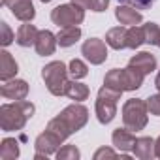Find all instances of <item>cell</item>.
Listing matches in <instances>:
<instances>
[{"mask_svg":"<svg viewBox=\"0 0 160 160\" xmlns=\"http://www.w3.org/2000/svg\"><path fill=\"white\" fill-rule=\"evenodd\" d=\"M136 139H138V138L134 136V132L128 130L126 126H124V128H115V130H113V136H111L113 145H115L119 151H124V152L134 149Z\"/></svg>","mask_w":160,"mask_h":160,"instance_id":"obj_12","label":"cell"},{"mask_svg":"<svg viewBox=\"0 0 160 160\" xmlns=\"http://www.w3.org/2000/svg\"><path fill=\"white\" fill-rule=\"evenodd\" d=\"M0 94H2L6 100H25L28 94V83L23 81V79H10V81H4L2 89H0Z\"/></svg>","mask_w":160,"mask_h":160,"instance_id":"obj_10","label":"cell"},{"mask_svg":"<svg viewBox=\"0 0 160 160\" xmlns=\"http://www.w3.org/2000/svg\"><path fill=\"white\" fill-rule=\"evenodd\" d=\"M154 87L160 91V70H158V73H156V79H154Z\"/></svg>","mask_w":160,"mask_h":160,"instance_id":"obj_35","label":"cell"},{"mask_svg":"<svg viewBox=\"0 0 160 160\" xmlns=\"http://www.w3.org/2000/svg\"><path fill=\"white\" fill-rule=\"evenodd\" d=\"M108 6H109V0H91V6H89V10H92V12L100 13V12H104Z\"/></svg>","mask_w":160,"mask_h":160,"instance_id":"obj_32","label":"cell"},{"mask_svg":"<svg viewBox=\"0 0 160 160\" xmlns=\"http://www.w3.org/2000/svg\"><path fill=\"white\" fill-rule=\"evenodd\" d=\"M126 28L124 27H115V28H109L108 34H106V43L113 49H124L126 47Z\"/></svg>","mask_w":160,"mask_h":160,"instance_id":"obj_20","label":"cell"},{"mask_svg":"<svg viewBox=\"0 0 160 160\" xmlns=\"http://www.w3.org/2000/svg\"><path fill=\"white\" fill-rule=\"evenodd\" d=\"M38 28L30 23H25L21 25V28L17 30V36H15V42L21 45V47H30L36 43V38H38Z\"/></svg>","mask_w":160,"mask_h":160,"instance_id":"obj_17","label":"cell"},{"mask_svg":"<svg viewBox=\"0 0 160 160\" xmlns=\"http://www.w3.org/2000/svg\"><path fill=\"white\" fill-rule=\"evenodd\" d=\"M147 122H149L147 102H143L139 98L126 100L122 106V124L132 132H139L147 126Z\"/></svg>","mask_w":160,"mask_h":160,"instance_id":"obj_4","label":"cell"},{"mask_svg":"<svg viewBox=\"0 0 160 160\" xmlns=\"http://www.w3.org/2000/svg\"><path fill=\"white\" fill-rule=\"evenodd\" d=\"M36 108L32 102L27 100H15L13 104H4L0 108V126L4 132L21 130L27 121L34 115Z\"/></svg>","mask_w":160,"mask_h":160,"instance_id":"obj_2","label":"cell"},{"mask_svg":"<svg viewBox=\"0 0 160 160\" xmlns=\"http://www.w3.org/2000/svg\"><path fill=\"white\" fill-rule=\"evenodd\" d=\"M79 156H81V152H79V149L75 145H64L62 149L57 151L58 160H77Z\"/></svg>","mask_w":160,"mask_h":160,"instance_id":"obj_27","label":"cell"},{"mask_svg":"<svg viewBox=\"0 0 160 160\" xmlns=\"http://www.w3.org/2000/svg\"><path fill=\"white\" fill-rule=\"evenodd\" d=\"M19 68H17V62L15 58L8 53V51H0V79L2 81H10L17 75Z\"/></svg>","mask_w":160,"mask_h":160,"instance_id":"obj_14","label":"cell"},{"mask_svg":"<svg viewBox=\"0 0 160 160\" xmlns=\"http://www.w3.org/2000/svg\"><path fill=\"white\" fill-rule=\"evenodd\" d=\"M66 96L73 102H83L89 98V87L85 83H79V81H70L66 87Z\"/></svg>","mask_w":160,"mask_h":160,"instance_id":"obj_22","label":"cell"},{"mask_svg":"<svg viewBox=\"0 0 160 160\" xmlns=\"http://www.w3.org/2000/svg\"><path fill=\"white\" fill-rule=\"evenodd\" d=\"M121 4H124V6H132V8H136V10H151L152 8V4L156 2V0H119Z\"/></svg>","mask_w":160,"mask_h":160,"instance_id":"obj_28","label":"cell"},{"mask_svg":"<svg viewBox=\"0 0 160 160\" xmlns=\"http://www.w3.org/2000/svg\"><path fill=\"white\" fill-rule=\"evenodd\" d=\"M89 121V109L81 104H72L68 108H64L55 119L49 121L47 130H51L53 134H57L62 141L66 138H70L73 132L81 130Z\"/></svg>","mask_w":160,"mask_h":160,"instance_id":"obj_1","label":"cell"},{"mask_svg":"<svg viewBox=\"0 0 160 160\" xmlns=\"http://www.w3.org/2000/svg\"><path fill=\"white\" fill-rule=\"evenodd\" d=\"M122 73H124V87H126V91H138L143 85L145 73H141L138 68L128 64L126 68H122Z\"/></svg>","mask_w":160,"mask_h":160,"instance_id":"obj_18","label":"cell"},{"mask_svg":"<svg viewBox=\"0 0 160 160\" xmlns=\"http://www.w3.org/2000/svg\"><path fill=\"white\" fill-rule=\"evenodd\" d=\"M132 151H134L136 158H139V160H151L152 156H156V154H154V139L149 138V136L138 138Z\"/></svg>","mask_w":160,"mask_h":160,"instance_id":"obj_16","label":"cell"},{"mask_svg":"<svg viewBox=\"0 0 160 160\" xmlns=\"http://www.w3.org/2000/svg\"><path fill=\"white\" fill-rule=\"evenodd\" d=\"M158 47H160V42H158Z\"/></svg>","mask_w":160,"mask_h":160,"instance_id":"obj_37","label":"cell"},{"mask_svg":"<svg viewBox=\"0 0 160 160\" xmlns=\"http://www.w3.org/2000/svg\"><path fill=\"white\" fill-rule=\"evenodd\" d=\"M68 68L62 60H53L42 68V77L53 96H66L68 87Z\"/></svg>","mask_w":160,"mask_h":160,"instance_id":"obj_3","label":"cell"},{"mask_svg":"<svg viewBox=\"0 0 160 160\" xmlns=\"http://www.w3.org/2000/svg\"><path fill=\"white\" fill-rule=\"evenodd\" d=\"M141 43H145V32H143V27H130L128 32H126V47L130 49H138Z\"/></svg>","mask_w":160,"mask_h":160,"instance_id":"obj_24","label":"cell"},{"mask_svg":"<svg viewBox=\"0 0 160 160\" xmlns=\"http://www.w3.org/2000/svg\"><path fill=\"white\" fill-rule=\"evenodd\" d=\"M104 85L109 87V89H113V91L124 92L126 87H124V73H122V70H119V68L109 70L106 73V77H104Z\"/></svg>","mask_w":160,"mask_h":160,"instance_id":"obj_21","label":"cell"},{"mask_svg":"<svg viewBox=\"0 0 160 160\" xmlns=\"http://www.w3.org/2000/svg\"><path fill=\"white\" fill-rule=\"evenodd\" d=\"M79 38H81V28H79L77 25H73V27H62L60 32L57 34V40H58L60 47H72Z\"/></svg>","mask_w":160,"mask_h":160,"instance_id":"obj_19","label":"cell"},{"mask_svg":"<svg viewBox=\"0 0 160 160\" xmlns=\"http://www.w3.org/2000/svg\"><path fill=\"white\" fill-rule=\"evenodd\" d=\"M57 43H58V40L51 30H40L38 38H36V43H34V49L40 57H47V55L55 53Z\"/></svg>","mask_w":160,"mask_h":160,"instance_id":"obj_11","label":"cell"},{"mask_svg":"<svg viewBox=\"0 0 160 160\" xmlns=\"http://www.w3.org/2000/svg\"><path fill=\"white\" fill-rule=\"evenodd\" d=\"M19 156V143L13 138H4L0 143V158L2 160H15Z\"/></svg>","mask_w":160,"mask_h":160,"instance_id":"obj_23","label":"cell"},{"mask_svg":"<svg viewBox=\"0 0 160 160\" xmlns=\"http://www.w3.org/2000/svg\"><path fill=\"white\" fill-rule=\"evenodd\" d=\"M147 108H149V113L151 115H156V117L160 115V92L147 98Z\"/></svg>","mask_w":160,"mask_h":160,"instance_id":"obj_30","label":"cell"},{"mask_svg":"<svg viewBox=\"0 0 160 160\" xmlns=\"http://www.w3.org/2000/svg\"><path fill=\"white\" fill-rule=\"evenodd\" d=\"M73 4H77V6H81V8H85V10H89V6H91V0H72Z\"/></svg>","mask_w":160,"mask_h":160,"instance_id":"obj_33","label":"cell"},{"mask_svg":"<svg viewBox=\"0 0 160 160\" xmlns=\"http://www.w3.org/2000/svg\"><path fill=\"white\" fill-rule=\"evenodd\" d=\"M42 2H43V4H45V2H51V0H42Z\"/></svg>","mask_w":160,"mask_h":160,"instance_id":"obj_36","label":"cell"},{"mask_svg":"<svg viewBox=\"0 0 160 160\" xmlns=\"http://www.w3.org/2000/svg\"><path fill=\"white\" fill-rule=\"evenodd\" d=\"M2 2H4L6 8L12 10L13 17H17L23 23H30L34 19V15H36L32 0H2Z\"/></svg>","mask_w":160,"mask_h":160,"instance_id":"obj_9","label":"cell"},{"mask_svg":"<svg viewBox=\"0 0 160 160\" xmlns=\"http://www.w3.org/2000/svg\"><path fill=\"white\" fill-rule=\"evenodd\" d=\"M128 64L134 66V68H138V70H139L141 73H145V75L156 70V58H154V55H151L149 51H141V53L134 55Z\"/></svg>","mask_w":160,"mask_h":160,"instance_id":"obj_13","label":"cell"},{"mask_svg":"<svg viewBox=\"0 0 160 160\" xmlns=\"http://www.w3.org/2000/svg\"><path fill=\"white\" fill-rule=\"evenodd\" d=\"M81 55H85V58L91 64L98 66V64L106 62V58H108V47H106V43L100 38H89L81 45Z\"/></svg>","mask_w":160,"mask_h":160,"instance_id":"obj_7","label":"cell"},{"mask_svg":"<svg viewBox=\"0 0 160 160\" xmlns=\"http://www.w3.org/2000/svg\"><path fill=\"white\" fill-rule=\"evenodd\" d=\"M122 92L119 91H113L109 87H102L98 91V96H96V117L102 124H109L115 115H117V100L121 98Z\"/></svg>","mask_w":160,"mask_h":160,"instance_id":"obj_5","label":"cell"},{"mask_svg":"<svg viewBox=\"0 0 160 160\" xmlns=\"http://www.w3.org/2000/svg\"><path fill=\"white\" fill-rule=\"evenodd\" d=\"M143 32H145V43L158 45V42H160V27L156 23H145Z\"/></svg>","mask_w":160,"mask_h":160,"instance_id":"obj_25","label":"cell"},{"mask_svg":"<svg viewBox=\"0 0 160 160\" xmlns=\"http://www.w3.org/2000/svg\"><path fill=\"white\" fill-rule=\"evenodd\" d=\"M85 19V8L77 4H60L51 12V21L58 27H73L81 25Z\"/></svg>","mask_w":160,"mask_h":160,"instance_id":"obj_6","label":"cell"},{"mask_svg":"<svg viewBox=\"0 0 160 160\" xmlns=\"http://www.w3.org/2000/svg\"><path fill=\"white\" fill-rule=\"evenodd\" d=\"M115 17H117V21L121 23V25H130V27H134V25H139L141 21H143V17H141V13L136 10V8H132V6H119L117 10H115Z\"/></svg>","mask_w":160,"mask_h":160,"instance_id":"obj_15","label":"cell"},{"mask_svg":"<svg viewBox=\"0 0 160 160\" xmlns=\"http://www.w3.org/2000/svg\"><path fill=\"white\" fill-rule=\"evenodd\" d=\"M0 30H2V38H0V42H2V45H4V47H8V45L15 40V36H13V32L10 30V27H8V23H6V21L0 23Z\"/></svg>","mask_w":160,"mask_h":160,"instance_id":"obj_29","label":"cell"},{"mask_svg":"<svg viewBox=\"0 0 160 160\" xmlns=\"http://www.w3.org/2000/svg\"><path fill=\"white\" fill-rule=\"evenodd\" d=\"M68 70H70V75H72L73 79H83V77H87V73H89L87 64H85L83 60H79V58H73V60L70 62Z\"/></svg>","mask_w":160,"mask_h":160,"instance_id":"obj_26","label":"cell"},{"mask_svg":"<svg viewBox=\"0 0 160 160\" xmlns=\"http://www.w3.org/2000/svg\"><path fill=\"white\" fill-rule=\"evenodd\" d=\"M60 143H62V139H60L57 134H53L51 130L45 128V132H42V134L36 138V141H34V149H36V152L49 156V154H57Z\"/></svg>","mask_w":160,"mask_h":160,"instance_id":"obj_8","label":"cell"},{"mask_svg":"<svg viewBox=\"0 0 160 160\" xmlns=\"http://www.w3.org/2000/svg\"><path fill=\"white\" fill-rule=\"evenodd\" d=\"M119 154L115 152V151H111V149H108V147H102V149H98L96 152H94V160H102V158H117Z\"/></svg>","mask_w":160,"mask_h":160,"instance_id":"obj_31","label":"cell"},{"mask_svg":"<svg viewBox=\"0 0 160 160\" xmlns=\"http://www.w3.org/2000/svg\"><path fill=\"white\" fill-rule=\"evenodd\" d=\"M154 154L160 158V136H158V139H154Z\"/></svg>","mask_w":160,"mask_h":160,"instance_id":"obj_34","label":"cell"}]
</instances>
